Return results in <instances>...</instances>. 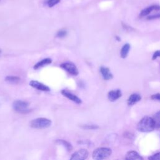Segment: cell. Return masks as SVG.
<instances>
[{
    "label": "cell",
    "mask_w": 160,
    "mask_h": 160,
    "mask_svg": "<svg viewBox=\"0 0 160 160\" xmlns=\"http://www.w3.org/2000/svg\"><path fill=\"white\" fill-rule=\"evenodd\" d=\"M60 1L61 0H47L46 4L49 8H52L53 6L59 3Z\"/></svg>",
    "instance_id": "ffe728a7"
},
{
    "label": "cell",
    "mask_w": 160,
    "mask_h": 160,
    "mask_svg": "<svg viewBox=\"0 0 160 160\" xmlns=\"http://www.w3.org/2000/svg\"><path fill=\"white\" fill-rule=\"evenodd\" d=\"M82 128L84 129H88V130H92V129H98L99 128V126H97V125H94V124H86V125H84V126H82Z\"/></svg>",
    "instance_id": "44dd1931"
},
{
    "label": "cell",
    "mask_w": 160,
    "mask_h": 160,
    "mask_svg": "<svg viewBox=\"0 0 160 160\" xmlns=\"http://www.w3.org/2000/svg\"><path fill=\"white\" fill-rule=\"evenodd\" d=\"M56 142L59 144L62 145L68 151H71L72 149V146L71 145V143H69V142H68L66 140L64 139H57L56 141Z\"/></svg>",
    "instance_id": "e0dca14e"
},
{
    "label": "cell",
    "mask_w": 160,
    "mask_h": 160,
    "mask_svg": "<svg viewBox=\"0 0 160 160\" xmlns=\"http://www.w3.org/2000/svg\"><path fill=\"white\" fill-rule=\"evenodd\" d=\"M21 79L19 77L16 76H7L5 78V81L9 84H18L20 81Z\"/></svg>",
    "instance_id": "2e32d148"
},
{
    "label": "cell",
    "mask_w": 160,
    "mask_h": 160,
    "mask_svg": "<svg viewBox=\"0 0 160 160\" xmlns=\"http://www.w3.org/2000/svg\"><path fill=\"white\" fill-rule=\"evenodd\" d=\"M51 62H52V59L51 58H44V59L41 60L40 61L38 62L36 64H35L34 66H33V68L34 69H38L41 67H43L44 66L49 64Z\"/></svg>",
    "instance_id": "5bb4252c"
},
{
    "label": "cell",
    "mask_w": 160,
    "mask_h": 160,
    "mask_svg": "<svg viewBox=\"0 0 160 160\" xmlns=\"http://www.w3.org/2000/svg\"><path fill=\"white\" fill-rule=\"evenodd\" d=\"M154 122H155V125H156V129H159V111H158L156 113H155V114L154 115V117L152 118Z\"/></svg>",
    "instance_id": "d6986e66"
},
{
    "label": "cell",
    "mask_w": 160,
    "mask_h": 160,
    "mask_svg": "<svg viewBox=\"0 0 160 160\" xmlns=\"http://www.w3.org/2000/svg\"><path fill=\"white\" fill-rule=\"evenodd\" d=\"M126 159H132V160H142L143 158L136 152L134 151H131L126 153L125 156Z\"/></svg>",
    "instance_id": "4fadbf2b"
},
{
    "label": "cell",
    "mask_w": 160,
    "mask_h": 160,
    "mask_svg": "<svg viewBox=\"0 0 160 160\" xmlns=\"http://www.w3.org/2000/svg\"><path fill=\"white\" fill-rule=\"evenodd\" d=\"M67 34H68V31L66 29H62L59 30L57 32L56 36L57 38H64V37L66 36Z\"/></svg>",
    "instance_id": "ac0fdd59"
},
{
    "label": "cell",
    "mask_w": 160,
    "mask_h": 160,
    "mask_svg": "<svg viewBox=\"0 0 160 160\" xmlns=\"http://www.w3.org/2000/svg\"><path fill=\"white\" fill-rule=\"evenodd\" d=\"M160 10V6L157 4H154L150 6H148L144 9H143L141 12L139 13V17L143 18L145 16H148L151 12L153 11H159Z\"/></svg>",
    "instance_id": "9c48e42d"
},
{
    "label": "cell",
    "mask_w": 160,
    "mask_h": 160,
    "mask_svg": "<svg viewBox=\"0 0 160 160\" xmlns=\"http://www.w3.org/2000/svg\"><path fill=\"white\" fill-rule=\"evenodd\" d=\"M29 85L32 87L33 88H35L38 90L39 91H50V88L47 86L46 85L44 84L42 82H40L38 81H35V80H32L29 82Z\"/></svg>",
    "instance_id": "ba28073f"
},
{
    "label": "cell",
    "mask_w": 160,
    "mask_h": 160,
    "mask_svg": "<svg viewBox=\"0 0 160 160\" xmlns=\"http://www.w3.org/2000/svg\"><path fill=\"white\" fill-rule=\"evenodd\" d=\"M130 48H131V46L128 43H126L123 45V46L121 48V52H120V55L122 58L124 59L128 56Z\"/></svg>",
    "instance_id": "9a60e30c"
},
{
    "label": "cell",
    "mask_w": 160,
    "mask_h": 160,
    "mask_svg": "<svg viewBox=\"0 0 160 160\" xmlns=\"http://www.w3.org/2000/svg\"><path fill=\"white\" fill-rule=\"evenodd\" d=\"M29 125L32 128L44 129L51 125V121L46 118H38L31 121Z\"/></svg>",
    "instance_id": "3957f363"
},
{
    "label": "cell",
    "mask_w": 160,
    "mask_h": 160,
    "mask_svg": "<svg viewBox=\"0 0 160 160\" xmlns=\"http://www.w3.org/2000/svg\"><path fill=\"white\" fill-rule=\"evenodd\" d=\"M141 99V96L139 94L132 93L128 98L127 102L129 106H132L133 104L139 102Z\"/></svg>",
    "instance_id": "7c38bea8"
},
{
    "label": "cell",
    "mask_w": 160,
    "mask_h": 160,
    "mask_svg": "<svg viewBox=\"0 0 160 160\" xmlns=\"http://www.w3.org/2000/svg\"><path fill=\"white\" fill-rule=\"evenodd\" d=\"M115 38L117 39V41H121V38H119V37H118V36H116V37H115Z\"/></svg>",
    "instance_id": "484cf974"
},
{
    "label": "cell",
    "mask_w": 160,
    "mask_h": 160,
    "mask_svg": "<svg viewBox=\"0 0 160 160\" xmlns=\"http://www.w3.org/2000/svg\"><path fill=\"white\" fill-rule=\"evenodd\" d=\"M29 103L22 100H16L12 103L13 109L21 114H27L31 111L29 108Z\"/></svg>",
    "instance_id": "277c9868"
},
{
    "label": "cell",
    "mask_w": 160,
    "mask_h": 160,
    "mask_svg": "<svg viewBox=\"0 0 160 160\" xmlns=\"http://www.w3.org/2000/svg\"><path fill=\"white\" fill-rule=\"evenodd\" d=\"M1 52H2V50L0 49V54H1Z\"/></svg>",
    "instance_id": "4316f807"
},
{
    "label": "cell",
    "mask_w": 160,
    "mask_h": 160,
    "mask_svg": "<svg viewBox=\"0 0 160 160\" xmlns=\"http://www.w3.org/2000/svg\"><path fill=\"white\" fill-rule=\"evenodd\" d=\"M160 17V14L159 13L156 14H153V15H151L147 17V19L148 20H152V19H158Z\"/></svg>",
    "instance_id": "603a6c76"
},
{
    "label": "cell",
    "mask_w": 160,
    "mask_h": 160,
    "mask_svg": "<svg viewBox=\"0 0 160 160\" xmlns=\"http://www.w3.org/2000/svg\"><path fill=\"white\" fill-rule=\"evenodd\" d=\"M112 154V150L109 148L102 147L94 150L92 154V158L96 160H101L106 159Z\"/></svg>",
    "instance_id": "7a4b0ae2"
},
{
    "label": "cell",
    "mask_w": 160,
    "mask_h": 160,
    "mask_svg": "<svg viewBox=\"0 0 160 160\" xmlns=\"http://www.w3.org/2000/svg\"><path fill=\"white\" fill-rule=\"evenodd\" d=\"M122 96V92L120 89H116V90H111L108 92V99L111 101L114 102Z\"/></svg>",
    "instance_id": "30bf717a"
},
{
    "label": "cell",
    "mask_w": 160,
    "mask_h": 160,
    "mask_svg": "<svg viewBox=\"0 0 160 160\" xmlns=\"http://www.w3.org/2000/svg\"><path fill=\"white\" fill-rule=\"evenodd\" d=\"M160 159V153L157 152L148 158V159L149 160H159Z\"/></svg>",
    "instance_id": "7402d4cb"
},
{
    "label": "cell",
    "mask_w": 160,
    "mask_h": 160,
    "mask_svg": "<svg viewBox=\"0 0 160 160\" xmlns=\"http://www.w3.org/2000/svg\"><path fill=\"white\" fill-rule=\"evenodd\" d=\"M61 94L64 96L66 97L68 99L76 102V104H81L82 102L81 99L79 97H78L76 95L74 94L73 93H72L71 92H70L66 89H62L61 91Z\"/></svg>",
    "instance_id": "52a82bcc"
},
{
    "label": "cell",
    "mask_w": 160,
    "mask_h": 160,
    "mask_svg": "<svg viewBox=\"0 0 160 160\" xmlns=\"http://www.w3.org/2000/svg\"><path fill=\"white\" fill-rule=\"evenodd\" d=\"M151 99H153V100H156V101H159L160 100V97H159V93H157V94H153L151 96Z\"/></svg>",
    "instance_id": "cb8c5ba5"
},
{
    "label": "cell",
    "mask_w": 160,
    "mask_h": 160,
    "mask_svg": "<svg viewBox=\"0 0 160 160\" xmlns=\"http://www.w3.org/2000/svg\"><path fill=\"white\" fill-rule=\"evenodd\" d=\"M61 68L72 76H77L79 74L76 66L71 62H66L60 65Z\"/></svg>",
    "instance_id": "5b68a950"
},
{
    "label": "cell",
    "mask_w": 160,
    "mask_h": 160,
    "mask_svg": "<svg viewBox=\"0 0 160 160\" xmlns=\"http://www.w3.org/2000/svg\"><path fill=\"white\" fill-rule=\"evenodd\" d=\"M100 72L104 80H106V81L111 80L113 78L112 74L110 72L109 69L107 67L101 66L100 68Z\"/></svg>",
    "instance_id": "8fae6325"
},
{
    "label": "cell",
    "mask_w": 160,
    "mask_h": 160,
    "mask_svg": "<svg viewBox=\"0 0 160 160\" xmlns=\"http://www.w3.org/2000/svg\"><path fill=\"white\" fill-rule=\"evenodd\" d=\"M159 56H160V52H159V51L158 50V51H156L153 54L152 57V60H155L156 59H157V58L159 57Z\"/></svg>",
    "instance_id": "d4e9b609"
},
{
    "label": "cell",
    "mask_w": 160,
    "mask_h": 160,
    "mask_svg": "<svg viewBox=\"0 0 160 160\" xmlns=\"http://www.w3.org/2000/svg\"><path fill=\"white\" fill-rule=\"evenodd\" d=\"M88 151L86 149H80L74 152L71 156V160H83L88 157Z\"/></svg>",
    "instance_id": "8992f818"
},
{
    "label": "cell",
    "mask_w": 160,
    "mask_h": 160,
    "mask_svg": "<svg viewBox=\"0 0 160 160\" xmlns=\"http://www.w3.org/2000/svg\"><path fill=\"white\" fill-rule=\"evenodd\" d=\"M137 129L139 131L148 132L156 129V125L152 118L145 116L142 118L137 125Z\"/></svg>",
    "instance_id": "6da1fadb"
}]
</instances>
